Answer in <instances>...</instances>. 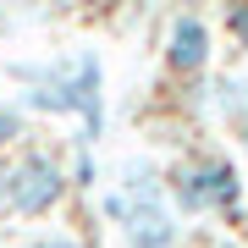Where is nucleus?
<instances>
[{"label": "nucleus", "instance_id": "f257e3e1", "mask_svg": "<svg viewBox=\"0 0 248 248\" xmlns=\"http://www.w3.org/2000/svg\"><path fill=\"white\" fill-rule=\"evenodd\" d=\"M6 78L28 83V94L17 99L22 110H45V116H78L83 138L78 149H94L105 133V66L94 50H66L55 61H11Z\"/></svg>", "mask_w": 248, "mask_h": 248}, {"label": "nucleus", "instance_id": "f03ea898", "mask_svg": "<svg viewBox=\"0 0 248 248\" xmlns=\"http://www.w3.org/2000/svg\"><path fill=\"white\" fill-rule=\"evenodd\" d=\"M122 248H182L187 226L177 221V210L166 204V182L155 177V166H138L127 160L122 166Z\"/></svg>", "mask_w": 248, "mask_h": 248}, {"label": "nucleus", "instance_id": "7ed1b4c3", "mask_svg": "<svg viewBox=\"0 0 248 248\" xmlns=\"http://www.w3.org/2000/svg\"><path fill=\"white\" fill-rule=\"evenodd\" d=\"M166 204L182 215H232L243 204V177L232 166V155H193L187 166L171 177Z\"/></svg>", "mask_w": 248, "mask_h": 248}, {"label": "nucleus", "instance_id": "20e7f679", "mask_svg": "<svg viewBox=\"0 0 248 248\" xmlns=\"http://www.w3.org/2000/svg\"><path fill=\"white\" fill-rule=\"evenodd\" d=\"M66 166L45 149H28L22 160H11V187H6V210L22 215V221H39L55 204L66 199Z\"/></svg>", "mask_w": 248, "mask_h": 248}, {"label": "nucleus", "instance_id": "39448f33", "mask_svg": "<svg viewBox=\"0 0 248 248\" xmlns=\"http://www.w3.org/2000/svg\"><path fill=\"white\" fill-rule=\"evenodd\" d=\"M210 50H215V33H210V22H204L199 11L171 17V28H166V66L177 72V78H199V72L210 66Z\"/></svg>", "mask_w": 248, "mask_h": 248}, {"label": "nucleus", "instance_id": "423d86ee", "mask_svg": "<svg viewBox=\"0 0 248 248\" xmlns=\"http://www.w3.org/2000/svg\"><path fill=\"white\" fill-rule=\"evenodd\" d=\"M215 110H221L232 127H237L243 116H248V83L232 78V72H226V78H215Z\"/></svg>", "mask_w": 248, "mask_h": 248}, {"label": "nucleus", "instance_id": "0eeeda50", "mask_svg": "<svg viewBox=\"0 0 248 248\" xmlns=\"http://www.w3.org/2000/svg\"><path fill=\"white\" fill-rule=\"evenodd\" d=\"M17 138H28V110L17 105V99H0V149L17 143Z\"/></svg>", "mask_w": 248, "mask_h": 248}, {"label": "nucleus", "instance_id": "6e6552de", "mask_svg": "<svg viewBox=\"0 0 248 248\" xmlns=\"http://www.w3.org/2000/svg\"><path fill=\"white\" fill-rule=\"evenodd\" d=\"M17 248H83V243L72 237L66 226H50V232H33V237H22Z\"/></svg>", "mask_w": 248, "mask_h": 248}, {"label": "nucleus", "instance_id": "1a4fd4ad", "mask_svg": "<svg viewBox=\"0 0 248 248\" xmlns=\"http://www.w3.org/2000/svg\"><path fill=\"white\" fill-rule=\"evenodd\" d=\"M66 182H72V187H94V149H78V160H72V171H66Z\"/></svg>", "mask_w": 248, "mask_h": 248}, {"label": "nucleus", "instance_id": "9d476101", "mask_svg": "<svg viewBox=\"0 0 248 248\" xmlns=\"http://www.w3.org/2000/svg\"><path fill=\"white\" fill-rule=\"evenodd\" d=\"M226 28H232V39L243 45V39H248V6H237V11H232V17H226Z\"/></svg>", "mask_w": 248, "mask_h": 248}, {"label": "nucleus", "instance_id": "9b49d317", "mask_svg": "<svg viewBox=\"0 0 248 248\" xmlns=\"http://www.w3.org/2000/svg\"><path fill=\"white\" fill-rule=\"evenodd\" d=\"M6 187H11V160L0 155V210H6Z\"/></svg>", "mask_w": 248, "mask_h": 248}, {"label": "nucleus", "instance_id": "f8f14e48", "mask_svg": "<svg viewBox=\"0 0 248 248\" xmlns=\"http://www.w3.org/2000/svg\"><path fill=\"white\" fill-rule=\"evenodd\" d=\"M237 138H243V155H248V116H243V122H237Z\"/></svg>", "mask_w": 248, "mask_h": 248}, {"label": "nucleus", "instance_id": "ddd939ff", "mask_svg": "<svg viewBox=\"0 0 248 248\" xmlns=\"http://www.w3.org/2000/svg\"><path fill=\"white\" fill-rule=\"evenodd\" d=\"M215 248H243V243H232V237H226V243H215Z\"/></svg>", "mask_w": 248, "mask_h": 248}, {"label": "nucleus", "instance_id": "4468645a", "mask_svg": "<svg viewBox=\"0 0 248 248\" xmlns=\"http://www.w3.org/2000/svg\"><path fill=\"white\" fill-rule=\"evenodd\" d=\"M243 55H248V39H243Z\"/></svg>", "mask_w": 248, "mask_h": 248}]
</instances>
